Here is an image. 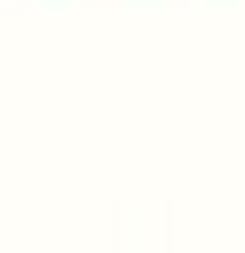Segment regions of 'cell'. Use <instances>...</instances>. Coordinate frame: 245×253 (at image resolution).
Wrapping results in <instances>:
<instances>
[]
</instances>
